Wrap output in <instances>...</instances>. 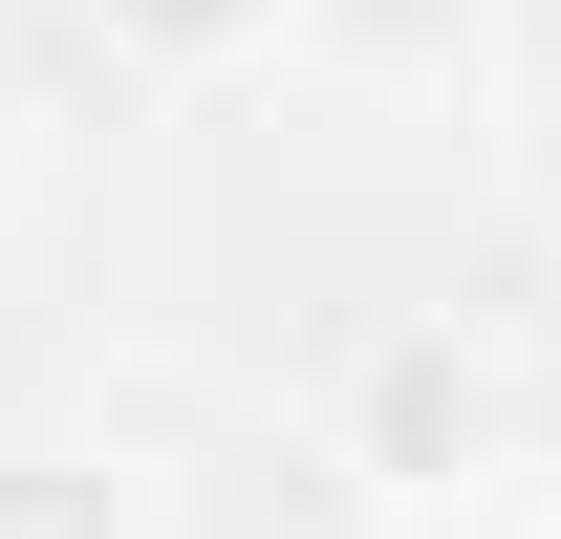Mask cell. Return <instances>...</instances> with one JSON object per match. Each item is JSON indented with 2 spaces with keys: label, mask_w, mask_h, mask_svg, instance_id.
Returning <instances> with one entry per match:
<instances>
[{
  "label": "cell",
  "mask_w": 561,
  "mask_h": 539,
  "mask_svg": "<svg viewBox=\"0 0 561 539\" xmlns=\"http://www.w3.org/2000/svg\"><path fill=\"white\" fill-rule=\"evenodd\" d=\"M87 44L130 87H238V66H280V0H87Z\"/></svg>",
  "instance_id": "cell-4"
},
{
  "label": "cell",
  "mask_w": 561,
  "mask_h": 539,
  "mask_svg": "<svg viewBox=\"0 0 561 539\" xmlns=\"http://www.w3.org/2000/svg\"><path fill=\"white\" fill-rule=\"evenodd\" d=\"M0 539H173V474L130 432H0Z\"/></svg>",
  "instance_id": "cell-2"
},
{
  "label": "cell",
  "mask_w": 561,
  "mask_h": 539,
  "mask_svg": "<svg viewBox=\"0 0 561 539\" xmlns=\"http://www.w3.org/2000/svg\"><path fill=\"white\" fill-rule=\"evenodd\" d=\"M324 474H367L389 518H454L518 474V367H496L454 302H389V324L324 367Z\"/></svg>",
  "instance_id": "cell-1"
},
{
  "label": "cell",
  "mask_w": 561,
  "mask_h": 539,
  "mask_svg": "<svg viewBox=\"0 0 561 539\" xmlns=\"http://www.w3.org/2000/svg\"><path fill=\"white\" fill-rule=\"evenodd\" d=\"M280 44H302L324 87H476L496 0H280Z\"/></svg>",
  "instance_id": "cell-3"
}]
</instances>
